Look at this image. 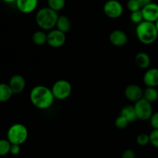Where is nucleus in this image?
Instances as JSON below:
<instances>
[{"label":"nucleus","instance_id":"9d476101","mask_svg":"<svg viewBox=\"0 0 158 158\" xmlns=\"http://www.w3.org/2000/svg\"><path fill=\"white\" fill-rule=\"evenodd\" d=\"M124 94L127 100L135 103L141 100L143 97V91L141 87L136 84H131L127 86Z\"/></svg>","mask_w":158,"mask_h":158},{"label":"nucleus","instance_id":"20e7f679","mask_svg":"<svg viewBox=\"0 0 158 158\" xmlns=\"http://www.w3.org/2000/svg\"><path fill=\"white\" fill-rule=\"evenodd\" d=\"M28 130L22 123H15L9 128L7 132V140L12 144L21 145L28 138Z\"/></svg>","mask_w":158,"mask_h":158},{"label":"nucleus","instance_id":"c85d7f7f","mask_svg":"<svg viewBox=\"0 0 158 158\" xmlns=\"http://www.w3.org/2000/svg\"><path fill=\"white\" fill-rule=\"evenodd\" d=\"M136 154L133 150L127 149L124 151L122 154V158H135Z\"/></svg>","mask_w":158,"mask_h":158},{"label":"nucleus","instance_id":"a211bd4d","mask_svg":"<svg viewBox=\"0 0 158 158\" xmlns=\"http://www.w3.org/2000/svg\"><path fill=\"white\" fill-rule=\"evenodd\" d=\"M120 115L123 116V117L128 120L129 123H133L137 119V115H136L135 110L132 106H124L120 111Z\"/></svg>","mask_w":158,"mask_h":158},{"label":"nucleus","instance_id":"2f4dec72","mask_svg":"<svg viewBox=\"0 0 158 158\" xmlns=\"http://www.w3.org/2000/svg\"><path fill=\"white\" fill-rule=\"evenodd\" d=\"M17 0H2V2L6 3H12V2H15Z\"/></svg>","mask_w":158,"mask_h":158},{"label":"nucleus","instance_id":"423d86ee","mask_svg":"<svg viewBox=\"0 0 158 158\" xmlns=\"http://www.w3.org/2000/svg\"><path fill=\"white\" fill-rule=\"evenodd\" d=\"M135 110L136 115L138 120H148L151 119L153 115V107L151 103L148 102L145 99L142 98L141 100L136 102L134 106Z\"/></svg>","mask_w":158,"mask_h":158},{"label":"nucleus","instance_id":"2eb2a0df","mask_svg":"<svg viewBox=\"0 0 158 158\" xmlns=\"http://www.w3.org/2000/svg\"><path fill=\"white\" fill-rule=\"evenodd\" d=\"M135 63L140 69H148L151 64V58L146 52H139L135 56Z\"/></svg>","mask_w":158,"mask_h":158},{"label":"nucleus","instance_id":"412c9836","mask_svg":"<svg viewBox=\"0 0 158 158\" xmlns=\"http://www.w3.org/2000/svg\"><path fill=\"white\" fill-rule=\"evenodd\" d=\"M48 6L52 10L58 12L62 10L66 5V0H47Z\"/></svg>","mask_w":158,"mask_h":158},{"label":"nucleus","instance_id":"5701e85b","mask_svg":"<svg viewBox=\"0 0 158 158\" xmlns=\"http://www.w3.org/2000/svg\"><path fill=\"white\" fill-rule=\"evenodd\" d=\"M137 143L139 146H147L150 143V136L145 133L140 134L137 137Z\"/></svg>","mask_w":158,"mask_h":158},{"label":"nucleus","instance_id":"7c9ffc66","mask_svg":"<svg viewBox=\"0 0 158 158\" xmlns=\"http://www.w3.org/2000/svg\"><path fill=\"white\" fill-rule=\"evenodd\" d=\"M139 2V4H140V7L143 8L145 7L146 6H148V5L151 4V2H152V0H137Z\"/></svg>","mask_w":158,"mask_h":158},{"label":"nucleus","instance_id":"6e6552de","mask_svg":"<svg viewBox=\"0 0 158 158\" xmlns=\"http://www.w3.org/2000/svg\"><path fill=\"white\" fill-rule=\"evenodd\" d=\"M66 39L64 32L58 29H52L47 34V43L51 47H61L66 42Z\"/></svg>","mask_w":158,"mask_h":158},{"label":"nucleus","instance_id":"b1692460","mask_svg":"<svg viewBox=\"0 0 158 158\" xmlns=\"http://www.w3.org/2000/svg\"><path fill=\"white\" fill-rule=\"evenodd\" d=\"M131 20L134 24H136L137 26L138 24H140V23H142L143 20V15H142L141 10L137 11V12H131Z\"/></svg>","mask_w":158,"mask_h":158},{"label":"nucleus","instance_id":"0eeeda50","mask_svg":"<svg viewBox=\"0 0 158 158\" xmlns=\"http://www.w3.org/2000/svg\"><path fill=\"white\" fill-rule=\"evenodd\" d=\"M105 15L110 19H117L123 14V8L121 3L117 0H108L103 6Z\"/></svg>","mask_w":158,"mask_h":158},{"label":"nucleus","instance_id":"bb28decb","mask_svg":"<svg viewBox=\"0 0 158 158\" xmlns=\"http://www.w3.org/2000/svg\"><path fill=\"white\" fill-rule=\"evenodd\" d=\"M150 136V143L158 149V130L154 129L151 131Z\"/></svg>","mask_w":158,"mask_h":158},{"label":"nucleus","instance_id":"393cba45","mask_svg":"<svg viewBox=\"0 0 158 158\" xmlns=\"http://www.w3.org/2000/svg\"><path fill=\"white\" fill-rule=\"evenodd\" d=\"M128 123H129L128 120L121 115L119 116L115 120V126L120 130L125 129L127 127Z\"/></svg>","mask_w":158,"mask_h":158},{"label":"nucleus","instance_id":"4468645a","mask_svg":"<svg viewBox=\"0 0 158 158\" xmlns=\"http://www.w3.org/2000/svg\"><path fill=\"white\" fill-rule=\"evenodd\" d=\"M143 83L148 87H157L158 86V69H149L143 76Z\"/></svg>","mask_w":158,"mask_h":158},{"label":"nucleus","instance_id":"6ab92c4d","mask_svg":"<svg viewBox=\"0 0 158 158\" xmlns=\"http://www.w3.org/2000/svg\"><path fill=\"white\" fill-rule=\"evenodd\" d=\"M143 99L150 103L155 102L158 99V91L155 87H147L143 91Z\"/></svg>","mask_w":158,"mask_h":158},{"label":"nucleus","instance_id":"f704fd0d","mask_svg":"<svg viewBox=\"0 0 158 158\" xmlns=\"http://www.w3.org/2000/svg\"><path fill=\"white\" fill-rule=\"evenodd\" d=\"M157 158H158V157H157Z\"/></svg>","mask_w":158,"mask_h":158},{"label":"nucleus","instance_id":"f3484780","mask_svg":"<svg viewBox=\"0 0 158 158\" xmlns=\"http://www.w3.org/2000/svg\"><path fill=\"white\" fill-rule=\"evenodd\" d=\"M12 93L10 86L7 83H0V102L4 103L12 97Z\"/></svg>","mask_w":158,"mask_h":158},{"label":"nucleus","instance_id":"4be33fe9","mask_svg":"<svg viewBox=\"0 0 158 158\" xmlns=\"http://www.w3.org/2000/svg\"><path fill=\"white\" fill-rule=\"evenodd\" d=\"M12 143L7 139H0V157H4L10 153Z\"/></svg>","mask_w":158,"mask_h":158},{"label":"nucleus","instance_id":"f257e3e1","mask_svg":"<svg viewBox=\"0 0 158 158\" xmlns=\"http://www.w3.org/2000/svg\"><path fill=\"white\" fill-rule=\"evenodd\" d=\"M29 97L33 106L40 110H46L50 107L55 99L52 90L43 85H38L32 88Z\"/></svg>","mask_w":158,"mask_h":158},{"label":"nucleus","instance_id":"7ed1b4c3","mask_svg":"<svg viewBox=\"0 0 158 158\" xmlns=\"http://www.w3.org/2000/svg\"><path fill=\"white\" fill-rule=\"evenodd\" d=\"M58 18L57 12L49 7H44L37 12L35 22L42 29L52 30V29L56 26Z\"/></svg>","mask_w":158,"mask_h":158},{"label":"nucleus","instance_id":"1a4fd4ad","mask_svg":"<svg viewBox=\"0 0 158 158\" xmlns=\"http://www.w3.org/2000/svg\"><path fill=\"white\" fill-rule=\"evenodd\" d=\"M143 20L150 23H155L158 20V5L151 2L141 9Z\"/></svg>","mask_w":158,"mask_h":158},{"label":"nucleus","instance_id":"ddd939ff","mask_svg":"<svg viewBox=\"0 0 158 158\" xmlns=\"http://www.w3.org/2000/svg\"><path fill=\"white\" fill-rule=\"evenodd\" d=\"M39 0H17L16 7L21 12L25 14L31 13L36 9Z\"/></svg>","mask_w":158,"mask_h":158},{"label":"nucleus","instance_id":"f03ea898","mask_svg":"<svg viewBox=\"0 0 158 158\" xmlns=\"http://www.w3.org/2000/svg\"><path fill=\"white\" fill-rule=\"evenodd\" d=\"M136 34L139 41L145 45L154 43L158 37L156 24L154 23L143 21L136 28Z\"/></svg>","mask_w":158,"mask_h":158},{"label":"nucleus","instance_id":"473e14b6","mask_svg":"<svg viewBox=\"0 0 158 158\" xmlns=\"http://www.w3.org/2000/svg\"><path fill=\"white\" fill-rule=\"evenodd\" d=\"M155 24H156V26H157V32H158V20L157 22H156Z\"/></svg>","mask_w":158,"mask_h":158},{"label":"nucleus","instance_id":"cd10ccee","mask_svg":"<svg viewBox=\"0 0 158 158\" xmlns=\"http://www.w3.org/2000/svg\"><path fill=\"white\" fill-rule=\"evenodd\" d=\"M151 120V124L154 129L158 130V112L153 114L152 117L150 119Z\"/></svg>","mask_w":158,"mask_h":158},{"label":"nucleus","instance_id":"f8f14e48","mask_svg":"<svg viewBox=\"0 0 158 158\" xmlns=\"http://www.w3.org/2000/svg\"><path fill=\"white\" fill-rule=\"evenodd\" d=\"M110 42L112 45L115 46H123L127 44L128 41V38L127 34L123 31L120 30V29H116L114 30L109 36Z\"/></svg>","mask_w":158,"mask_h":158},{"label":"nucleus","instance_id":"aec40b11","mask_svg":"<svg viewBox=\"0 0 158 158\" xmlns=\"http://www.w3.org/2000/svg\"><path fill=\"white\" fill-rule=\"evenodd\" d=\"M32 40L35 45L42 46L47 43V35L43 31H36L32 35Z\"/></svg>","mask_w":158,"mask_h":158},{"label":"nucleus","instance_id":"9b49d317","mask_svg":"<svg viewBox=\"0 0 158 158\" xmlns=\"http://www.w3.org/2000/svg\"><path fill=\"white\" fill-rule=\"evenodd\" d=\"M9 85L13 94H18L24 90L26 87V80L23 76L16 74L11 77Z\"/></svg>","mask_w":158,"mask_h":158},{"label":"nucleus","instance_id":"72a5a7b5","mask_svg":"<svg viewBox=\"0 0 158 158\" xmlns=\"http://www.w3.org/2000/svg\"><path fill=\"white\" fill-rule=\"evenodd\" d=\"M2 2V0H0V4H1V2Z\"/></svg>","mask_w":158,"mask_h":158},{"label":"nucleus","instance_id":"a878e982","mask_svg":"<svg viewBox=\"0 0 158 158\" xmlns=\"http://www.w3.org/2000/svg\"><path fill=\"white\" fill-rule=\"evenodd\" d=\"M127 7L128 10L131 11V12L141 10V7L137 0H129L127 3Z\"/></svg>","mask_w":158,"mask_h":158},{"label":"nucleus","instance_id":"c756f323","mask_svg":"<svg viewBox=\"0 0 158 158\" xmlns=\"http://www.w3.org/2000/svg\"><path fill=\"white\" fill-rule=\"evenodd\" d=\"M21 148H20V145L19 144H12L10 148V154L12 155H18L20 153Z\"/></svg>","mask_w":158,"mask_h":158},{"label":"nucleus","instance_id":"dca6fc26","mask_svg":"<svg viewBox=\"0 0 158 158\" xmlns=\"http://www.w3.org/2000/svg\"><path fill=\"white\" fill-rule=\"evenodd\" d=\"M56 26L57 28L56 29L66 33V32H69V29H70L71 22L69 19L66 15H60V16H59Z\"/></svg>","mask_w":158,"mask_h":158},{"label":"nucleus","instance_id":"39448f33","mask_svg":"<svg viewBox=\"0 0 158 158\" xmlns=\"http://www.w3.org/2000/svg\"><path fill=\"white\" fill-rule=\"evenodd\" d=\"M52 94L56 100H63L67 99L72 93V86L70 83L66 80H57L52 86Z\"/></svg>","mask_w":158,"mask_h":158}]
</instances>
